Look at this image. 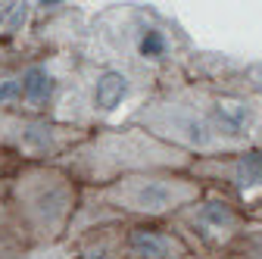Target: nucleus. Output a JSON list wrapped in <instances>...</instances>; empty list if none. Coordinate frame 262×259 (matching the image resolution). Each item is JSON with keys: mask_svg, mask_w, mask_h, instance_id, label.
I'll return each instance as SVG.
<instances>
[{"mask_svg": "<svg viewBox=\"0 0 262 259\" xmlns=\"http://www.w3.org/2000/svg\"><path fill=\"white\" fill-rule=\"evenodd\" d=\"M110 197H116V203L135 212L156 215L184 203L190 197V187L184 181H166V178H125L110 190Z\"/></svg>", "mask_w": 262, "mask_h": 259, "instance_id": "obj_1", "label": "nucleus"}, {"mask_svg": "<svg viewBox=\"0 0 262 259\" xmlns=\"http://www.w3.org/2000/svg\"><path fill=\"white\" fill-rule=\"evenodd\" d=\"M59 178H41V184L35 187L38 193H35V206H31L28 212L31 215H38V225L41 228H56V225L62 222V215H66V193H62V184H56Z\"/></svg>", "mask_w": 262, "mask_h": 259, "instance_id": "obj_2", "label": "nucleus"}, {"mask_svg": "<svg viewBox=\"0 0 262 259\" xmlns=\"http://www.w3.org/2000/svg\"><path fill=\"white\" fill-rule=\"evenodd\" d=\"M128 250L135 256H141V259H178L184 253V247L175 238L162 234L156 228H131Z\"/></svg>", "mask_w": 262, "mask_h": 259, "instance_id": "obj_3", "label": "nucleus"}, {"mask_svg": "<svg viewBox=\"0 0 262 259\" xmlns=\"http://www.w3.org/2000/svg\"><path fill=\"white\" fill-rule=\"evenodd\" d=\"M128 97V78L116 69H106L97 75L94 81V106L103 110V113H113L122 106V100Z\"/></svg>", "mask_w": 262, "mask_h": 259, "instance_id": "obj_4", "label": "nucleus"}, {"mask_svg": "<svg viewBox=\"0 0 262 259\" xmlns=\"http://www.w3.org/2000/svg\"><path fill=\"white\" fill-rule=\"evenodd\" d=\"M19 88H22V100H25L31 110H41L50 97H53L56 81H53V75H50L44 66H28V69L22 72V78H19Z\"/></svg>", "mask_w": 262, "mask_h": 259, "instance_id": "obj_5", "label": "nucleus"}, {"mask_svg": "<svg viewBox=\"0 0 262 259\" xmlns=\"http://www.w3.org/2000/svg\"><path fill=\"white\" fill-rule=\"evenodd\" d=\"M28 19V4H0V35H13Z\"/></svg>", "mask_w": 262, "mask_h": 259, "instance_id": "obj_6", "label": "nucleus"}, {"mask_svg": "<svg viewBox=\"0 0 262 259\" xmlns=\"http://www.w3.org/2000/svg\"><path fill=\"white\" fill-rule=\"evenodd\" d=\"M138 50L147 59H159L162 53H166V38H162V31H147V35L141 38V44H138Z\"/></svg>", "mask_w": 262, "mask_h": 259, "instance_id": "obj_7", "label": "nucleus"}, {"mask_svg": "<svg viewBox=\"0 0 262 259\" xmlns=\"http://www.w3.org/2000/svg\"><path fill=\"white\" fill-rule=\"evenodd\" d=\"M13 97H22L19 81H4V84H0V103H4V100H13Z\"/></svg>", "mask_w": 262, "mask_h": 259, "instance_id": "obj_8", "label": "nucleus"}]
</instances>
